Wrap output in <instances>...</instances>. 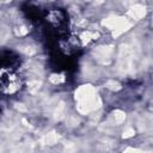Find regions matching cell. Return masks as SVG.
I'll list each match as a JSON object with an SVG mask.
<instances>
[{
  "label": "cell",
  "mask_w": 153,
  "mask_h": 153,
  "mask_svg": "<svg viewBox=\"0 0 153 153\" xmlns=\"http://www.w3.org/2000/svg\"><path fill=\"white\" fill-rule=\"evenodd\" d=\"M18 63H2L1 88L7 96H13L22 88V76L17 69Z\"/></svg>",
  "instance_id": "6da1fadb"
}]
</instances>
